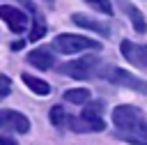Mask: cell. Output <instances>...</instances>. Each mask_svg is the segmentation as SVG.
<instances>
[{
    "instance_id": "8992f818",
    "label": "cell",
    "mask_w": 147,
    "mask_h": 145,
    "mask_svg": "<svg viewBox=\"0 0 147 145\" xmlns=\"http://www.w3.org/2000/svg\"><path fill=\"white\" fill-rule=\"evenodd\" d=\"M0 18L9 25L11 32H23L28 30V14L14 5H0Z\"/></svg>"
},
{
    "instance_id": "7a4b0ae2",
    "label": "cell",
    "mask_w": 147,
    "mask_h": 145,
    "mask_svg": "<svg viewBox=\"0 0 147 145\" xmlns=\"http://www.w3.org/2000/svg\"><path fill=\"white\" fill-rule=\"evenodd\" d=\"M101 110H103L101 101H87V106L83 108L78 117L67 115V127H71L74 131H103L106 122L101 117Z\"/></svg>"
},
{
    "instance_id": "3957f363",
    "label": "cell",
    "mask_w": 147,
    "mask_h": 145,
    "mask_svg": "<svg viewBox=\"0 0 147 145\" xmlns=\"http://www.w3.org/2000/svg\"><path fill=\"white\" fill-rule=\"evenodd\" d=\"M96 76H101L103 81H108V83H113V85L131 87V90H136V92L147 94V83H145L142 78L129 74V71H124V69H119V67H115V64H99Z\"/></svg>"
},
{
    "instance_id": "4fadbf2b",
    "label": "cell",
    "mask_w": 147,
    "mask_h": 145,
    "mask_svg": "<svg viewBox=\"0 0 147 145\" xmlns=\"http://www.w3.org/2000/svg\"><path fill=\"white\" fill-rule=\"evenodd\" d=\"M126 16L133 21V28H136V32H145V18H142V14L138 12V7H133V5H126Z\"/></svg>"
},
{
    "instance_id": "e0dca14e",
    "label": "cell",
    "mask_w": 147,
    "mask_h": 145,
    "mask_svg": "<svg viewBox=\"0 0 147 145\" xmlns=\"http://www.w3.org/2000/svg\"><path fill=\"white\" fill-rule=\"evenodd\" d=\"M9 90H11V81L0 74V99H5V97L9 94Z\"/></svg>"
},
{
    "instance_id": "d6986e66",
    "label": "cell",
    "mask_w": 147,
    "mask_h": 145,
    "mask_svg": "<svg viewBox=\"0 0 147 145\" xmlns=\"http://www.w3.org/2000/svg\"><path fill=\"white\" fill-rule=\"evenodd\" d=\"M0 145H16V140L9 136H0Z\"/></svg>"
},
{
    "instance_id": "5b68a950",
    "label": "cell",
    "mask_w": 147,
    "mask_h": 145,
    "mask_svg": "<svg viewBox=\"0 0 147 145\" xmlns=\"http://www.w3.org/2000/svg\"><path fill=\"white\" fill-rule=\"evenodd\" d=\"M99 64H101V62H99L94 55H85V58H80V60L64 62V64L60 67V74H67V76H71V78H92V76H96Z\"/></svg>"
},
{
    "instance_id": "9a60e30c",
    "label": "cell",
    "mask_w": 147,
    "mask_h": 145,
    "mask_svg": "<svg viewBox=\"0 0 147 145\" xmlns=\"http://www.w3.org/2000/svg\"><path fill=\"white\" fill-rule=\"evenodd\" d=\"M51 122H53L55 127H62V124H67V113H64V108H62V106H55V108H51Z\"/></svg>"
},
{
    "instance_id": "9c48e42d",
    "label": "cell",
    "mask_w": 147,
    "mask_h": 145,
    "mask_svg": "<svg viewBox=\"0 0 147 145\" xmlns=\"http://www.w3.org/2000/svg\"><path fill=\"white\" fill-rule=\"evenodd\" d=\"M71 18H74V23L80 25V28H87V30H92V32H99L101 37H110V28H108L106 23H101V21H94V18H90V16H85V14H74Z\"/></svg>"
},
{
    "instance_id": "2e32d148",
    "label": "cell",
    "mask_w": 147,
    "mask_h": 145,
    "mask_svg": "<svg viewBox=\"0 0 147 145\" xmlns=\"http://www.w3.org/2000/svg\"><path fill=\"white\" fill-rule=\"evenodd\" d=\"M87 5H92L94 9L103 12V14H113V7H110V0H85Z\"/></svg>"
},
{
    "instance_id": "52a82bcc",
    "label": "cell",
    "mask_w": 147,
    "mask_h": 145,
    "mask_svg": "<svg viewBox=\"0 0 147 145\" xmlns=\"http://www.w3.org/2000/svg\"><path fill=\"white\" fill-rule=\"evenodd\" d=\"M119 51H122V55L131 64H136L138 69H145L147 71V44H136V41L124 39L122 46H119Z\"/></svg>"
},
{
    "instance_id": "6da1fadb",
    "label": "cell",
    "mask_w": 147,
    "mask_h": 145,
    "mask_svg": "<svg viewBox=\"0 0 147 145\" xmlns=\"http://www.w3.org/2000/svg\"><path fill=\"white\" fill-rule=\"evenodd\" d=\"M113 124L117 127L122 140L147 145V120L136 106H117L113 110Z\"/></svg>"
},
{
    "instance_id": "ac0fdd59",
    "label": "cell",
    "mask_w": 147,
    "mask_h": 145,
    "mask_svg": "<svg viewBox=\"0 0 147 145\" xmlns=\"http://www.w3.org/2000/svg\"><path fill=\"white\" fill-rule=\"evenodd\" d=\"M18 2H21V5H25V7H28L32 14H34V16H39V14H37V7L32 5V0H18Z\"/></svg>"
},
{
    "instance_id": "277c9868",
    "label": "cell",
    "mask_w": 147,
    "mask_h": 145,
    "mask_svg": "<svg viewBox=\"0 0 147 145\" xmlns=\"http://www.w3.org/2000/svg\"><path fill=\"white\" fill-rule=\"evenodd\" d=\"M53 46L64 55H74V53H80V51H90V48L96 51L99 48V44L94 39L83 37V35H57Z\"/></svg>"
},
{
    "instance_id": "8fae6325",
    "label": "cell",
    "mask_w": 147,
    "mask_h": 145,
    "mask_svg": "<svg viewBox=\"0 0 147 145\" xmlns=\"http://www.w3.org/2000/svg\"><path fill=\"white\" fill-rule=\"evenodd\" d=\"M23 83L34 92V94H48L51 92V85L46 83V81H41V78H37V76H30V74H23Z\"/></svg>"
},
{
    "instance_id": "30bf717a",
    "label": "cell",
    "mask_w": 147,
    "mask_h": 145,
    "mask_svg": "<svg viewBox=\"0 0 147 145\" xmlns=\"http://www.w3.org/2000/svg\"><path fill=\"white\" fill-rule=\"evenodd\" d=\"M28 62H30L32 67H37V69H51V67L55 64L53 53L46 51V48H34V51H30V53H28Z\"/></svg>"
},
{
    "instance_id": "ffe728a7",
    "label": "cell",
    "mask_w": 147,
    "mask_h": 145,
    "mask_svg": "<svg viewBox=\"0 0 147 145\" xmlns=\"http://www.w3.org/2000/svg\"><path fill=\"white\" fill-rule=\"evenodd\" d=\"M0 127H2V110H0Z\"/></svg>"
},
{
    "instance_id": "7c38bea8",
    "label": "cell",
    "mask_w": 147,
    "mask_h": 145,
    "mask_svg": "<svg viewBox=\"0 0 147 145\" xmlns=\"http://www.w3.org/2000/svg\"><path fill=\"white\" fill-rule=\"evenodd\" d=\"M64 101H69V104H87L90 101V90H85V87L69 90V92H64Z\"/></svg>"
},
{
    "instance_id": "5bb4252c",
    "label": "cell",
    "mask_w": 147,
    "mask_h": 145,
    "mask_svg": "<svg viewBox=\"0 0 147 145\" xmlns=\"http://www.w3.org/2000/svg\"><path fill=\"white\" fill-rule=\"evenodd\" d=\"M46 35V23L41 21V16H34V25H32V32H30V41H37Z\"/></svg>"
},
{
    "instance_id": "ba28073f",
    "label": "cell",
    "mask_w": 147,
    "mask_h": 145,
    "mask_svg": "<svg viewBox=\"0 0 147 145\" xmlns=\"http://www.w3.org/2000/svg\"><path fill=\"white\" fill-rule=\"evenodd\" d=\"M2 127H9L11 131H18V133H25L30 129V122L23 113L18 110H2Z\"/></svg>"
}]
</instances>
